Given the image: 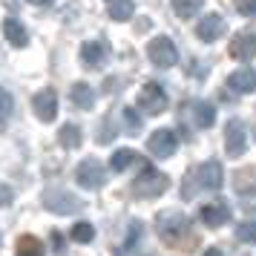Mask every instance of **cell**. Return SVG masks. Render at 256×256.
I'll list each match as a JSON object with an SVG mask.
<instances>
[{"mask_svg":"<svg viewBox=\"0 0 256 256\" xmlns=\"http://www.w3.org/2000/svg\"><path fill=\"white\" fill-rule=\"evenodd\" d=\"M224 150H228L230 158L244 156V150H248V130H244L242 121H230L224 127Z\"/></svg>","mask_w":256,"mask_h":256,"instance_id":"cell-7","label":"cell"},{"mask_svg":"<svg viewBox=\"0 0 256 256\" xmlns=\"http://www.w3.org/2000/svg\"><path fill=\"white\" fill-rule=\"evenodd\" d=\"M228 86H230L233 92H254L256 90V70H250V66H242V70H236L228 75Z\"/></svg>","mask_w":256,"mask_h":256,"instance_id":"cell-13","label":"cell"},{"mask_svg":"<svg viewBox=\"0 0 256 256\" xmlns=\"http://www.w3.org/2000/svg\"><path fill=\"white\" fill-rule=\"evenodd\" d=\"M170 104V98L164 92L158 84H144V90L138 95V110L141 112H147V116H162L164 110Z\"/></svg>","mask_w":256,"mask_h":256,"instance_id":"cell-3","label":"cell"},{"mask_svg":"<svg viewBox=\"0 0 256 256\" xmlns=\"http://www.w3.org/2000/svg\"><path fill=\"white\" fill-rule=\"evenodd\" d=\"M70 98H72V104L81 106V110H92V106H95V92H92V86H90V84H84V81L72 84Z\"/></svg>","mask_w":256,"mask_h":256,"instance_id":"cell-17","label":"cell"},{"mask_svg":"<svg viewBox=\"0 0 256 256\" xmlns=\"http://www.w3.org/2000/svg\"><path fill=\"white\" fill-rule=\"evenodd\" d=\"M236 9L244 18H256V0H236Z\"/></svg>","mask_w":256,"mask_h":256,"instance_id":"cell-28","label":"cell"},{"mask_svg":"<svg viewBox=\"0 0 256 256\" xmlns=\"http://www.w3.org/2000/svg\"><path fill=\"white\" fill-rule=\"evenodd\" d=\"M18 256H44V244L38 236H20L18 239Z\"/></svg>","mask_w":256,"mask_h":256,"instance_id":"cell-22","label":"cell"},{"mask_svg":"<svg viewBox=\"0 0 256 256\" xmlns=\"http://www.w3.org/2000/svg\"><path fill=\"white\" fill-rule=\"evenodd\" d=\"M170 187V178L164 173H158V170H144V173L136 178V184H132V193L138 198H158Z\"/></svg>","mask_w":256,"mask_h":256,"instance_id":"cell-1","label":"cell"},{"mask_svg":"<svg viewBox=\"0 0 256 256\" xmlns=\"http://www.w3.org/2000/svg\"><path fill=\"white\" fill-rule=\"evenodd\" d=\"M52 244H55V254H66V250H64V236H60V233H52Z\"/></svg>","mask_w":256,"mask_h":256,"instance_id":"cell-30","label":"cell"},{"mask_svg":"<svg viewBox=\"0 0 256 256\" xmlns=\"http://www.w3.org/2000/svg\"><path fill=\"white\" fill-rule=\"evenodd\" d=\"M222 32H224V20H222L219 14H204L196 24V38L204 40V44H213Z\"/></svg>","mask_w":256,"mask_h":256,"instance_id":"cell-12","label":"cell"},{"mask_svg":"<svg viewBox=\"0 0 256 256\" xmlns=\"http://www.w3.org/2000/svg\"><path fill=\"white\" fill-rule=\"evenodd\" d=\"M6 204H12V190L6 184H0V208H6Z\"/></svg>","mask_w":256,"mask_h":256,"instance_id":"cell-29","label":"cell"},{"mask_svg":"<svg viewBox=\"0 0 256 256\" xmlns=\"http://www.w3.org/2000/svg\"><path fill=\"white\" fill-rule=\"evenodd\" d=\"M106 58V49L104 44H98V40H86L81 46V60H84V66H90V70H98L101 64H104Z\"/></svg>","mask_w":256,"mask_h":256,"instance_id":"cell-15","label":"cell"},{"mask_svg":"<svg viewBox=\"0 0 256 256\" xmlns=\"http://www.w3.org/2000/svg\"><path fill=\"white\" fill-rule=\"evenodd\" d=\"M3 35H6V40H9L12 46H26V40H29L26 26L20 24V20H14V18H6V20H3Z\"/></svg>","mask_w":256,"mask_h":256,"instance_id":"cell-16","label":"cell"},{"mask_svg":"<svg viewBox=\"0 0 256 256\" xmlns=\"http://www.w3.org/2000/svg\"><path fill=\"white\" fill-rule=\"evenodd\" d=\"M202 256H224L219 248H208V250H202Z\"/></svg>","mask_w":256,"mask_h":256,"instance_id":"cell-31","label":"cell"},{"mask_svg":"<svg viewBox=\"0 0 256 256\" xmlns=\"http://www.w3.org/2000/svg\"><path fill=\"white\" fill-rule=\"evenodd\" d=\"M3 127H6V121H3V118H0V130H3Z\"/></svg>","mask_w":256,"mask_h":256,"instance_id":"cell-33","label":"cell"},{"mask_svg":"<svg viewBox=\"0 0 256 256\" xmlns=\"http://www.w3.org/2000/svg\"><path fill=\"white\" fill-rule=\"evenodd\" d=\"M70 236L75 239V242L86 244V242H92V239H95V228L90 224V222H78V224L70 230Z\"/></svg>","mask_w":256,"mask_h":256,"instance_id":"cell-24","label":"cell"},{"mask_svg":"<svg viewBox=\"0 0 256 256\" xmlns=\"http://www.w3.org/2000/svg\"><path fill=\"white\" fill-rule=\"evenodd\" d=\"M32 106H35V116L40 118L44 124L55 121V116H58V95H55V90L38 92L35 98H32Z\"/></svg>","mask_w":256,"mask_h":256,"instance_id":"cell-9","label":"cell"},{"mask_svg":"<svg viewBox=\"0 0 256 256\" xmlns=\"http://www.w3.org/2000/svg\"><path fill=\"white\" fill-rule=\"evenodd\" d=\"M44 204H46L52 213H60V216L81 210V202L72 196V193H64V190H49V193H44Z\"/></svg>","mask_w":256,"mask_h":256,"instance_id":"cell-8","label":"cell"},{"mask_svg":"<svg viewBox=\"0 0 256 256\" xmlns=\"http://www.w3.org/2000/svg\"><path fill=\"white\" fill-rule=\"evenodd\" d=\"M190 230V219H187L184 213H162L158 216V233H162L167 242H176L178 236H184Z\"/></svg>","mask_w":256,"mask_h":256,"instance_id":"cell-4","label":"cell"},{"mask_svg":"<svg viewBox=\"0 0 256 256\" xmlns=\"http://www.w3.org/2000/svg\"><path fill=\"white\" fill-rule=\"evenodd\" d=\"M147 55L156 66H162V70H170L178 64V49L170 38H152L150 44H147Z\"/></svg>","mask_w":256,"mask_h":256,"instance_id":"cell-2","label":"cell"},{"mask_svg":"<svg viewBox=\"0 0 256 256\" xmlns=\"http://www.w3.org/2000/svg\"><path fill=\"white\" fill-rule=\"evenodd\" d=\"M204 0H173V12L178 18H196Z\"/></svg>","mask_w":256,"mask_h":256,"instance_id":"cell-23","label":"cell"},{"mask_svg":"<svg viewBox=\"0 0 256 256\" xmlns=\"http://www.w3.org/2000/svg\"><path fill=\"white\" fill-rule=\"evenodd\" d=\"M176 147H178V138H176L173 130H156L150 138H147V150L156 158H170L176 152Z\"/></svg>","mask_w":256,"mask_h":256,"instance_id":"cell-5","label":"cell"},{"mask_svg":"<svg viewBox=\"0 0 256 256\" xmlns=\"http://www.w3.org/2000/svg\"><path fill=\"white\" fill-rule=\"evenodd\" d=\"M236 239L244 244H256V222H242L239 228H236Z\"/></svg>","mask_w":256,"mask_h":256,"instance_id":"cell-25","label":"cell"},{"mask_svg":"<svg viewBox=\"0 0 256 256\" xmlns=\"http://www.w3.org/2000/svg\"><path fill=\"white\" fill-rule=\"evenodd\" d=\"M230 58L236 60H250L256 58V35L254 32H239V35L230 40Z\"/></svg>","mask_w":256,"mask_h":256,"instance_id":"cell-10","label":"cell"},{"mask_svg":"<svg viewBox=\"0 0 256 256\" xmlns=\"http://www.w3.org/2000/svg\"><path fill=\"white\" fill-rule=\"evenodd\" d=\"M193 118H196V124L202 130H208L216 124V110H213V104H204V101H198V104H193Z\"/></svg>","mask_w":256,"mask_h":256,"instance_id":"cell-18","label":"cell"},{"mask_svg":"<svg viewBox=\"0 0 256 256\" xmlns=\"http://www.w3.org/2000/svg\"><path fill=\"white\" fill-rule=\"evenodd\" d=\"M0 242H3V239H0Z\"/></svg>","mask_w":256,"mask_h":256,"instance_id":"cell-34","label":"cell"},{"mask_svg":"<svg viewBox=\"0 0 256 256\" xmlns=\"http://www.w3.org/2000/svg\"><path fill=\"white\" fill-rule=\"evenodd\" d=\"M198 184L208 187V190H219L224 184V170L219 162H204L198 167Z\"/></svg>","mask_w":256,"mask_h":256,"instance_id":"cell-14","label":"cell"},{"mask_svg":"<svg viewBox=\"0 0 256 256\" xmlns=\"http://www.w3.org/2000/svg\"><path fill=\"white\" fill-rule=\"evenodd\" d=\"M136 158H138V152H136V150H127V147H124V150H116V152H112V158H110V167H112L116 173H124L127 167H132V164H136Z\"/></svg>","mask_w":256,"mask_h":256,"instance_id":"cell-20","label":"cell"},{"mask_svg":"<svg viewBox=\"0 0 256 256\" xmlns=\"http://www.w3.org/2000/svg\"><path fill=\"white\" fill-rule=\"evenodd\" d=\"M75 182L86 190H98V187H104V167L95 158H84L75 170Z\"/></svg>","mask_w":256,"mask_h":256,"instance_id":"cell-6","label":"cell"},{"mask_svg":"<svg viewBox=\"0 0 256 256\" xmlns=\"http://www.w3.org/2000/svg\"><path fill=\"white\" fill-rule=\"evenodd\" d=\"M58 141L60 147H66V150H75V147H81V127H75V124H64L58 132Z\"/></svg>","mask_w":256,"mask_h":256,"instance_id":"cell-19","label":"cell"},{"mask_svg":"<svg viewBox=\"0 0 256 256\" xmlns=\"http://www.w3.org/2000/svg\"><path fill=\"white\" fill-rule=\"evenodd\" d=\"M198 219L204 222V228H222L224 222L230 219V210H228V204H222V202H210V204H202Z\"/></svg>","mask_w":256,"mask_h":256,"instance_id":"cell-11","label":"cell"},{"mask_svg":"<svg viewBox=\"0 0 256 256\" xmlns=\"http://www.w3.org/2000/svg\"><path fill=\"white\" fill-rule=\"evenodd\" d=\"M32 6H52V0H29Z\"/></svg>","mask_w":256,"mask_h":256,"instance_id":"cell-32","label":"cell"},{"mask_svg":"<svg viewBox=\"0 0 256 256\" xmlns=\"http://www.w3.org/2000/svg\"><path fill=\"white\" fill-rule=\"evenodd\" d=\"M14 112V101H12V95L6 92V90H0V118L3 121H9Z\"/></svg>","mask_w":256,"mask_h":256,"instance_id":"cell-26","label":"cell"},{"mask_svg":"<svg viewBox=\"0 0 256 256\" xmlns=\"http://www.w3.org/2000/svg\"><path fill=\"white\" fill-rule=\"evenodd\" d=\"M110 18L112 20H130L132 12H136V6H132V0H110Z\"/></svg>","mask_w":256,"mask_h":256,"instance_id":"cell-21","label":"cell"},{"mask_svg":"<svg viewBox=\"0 0 256 256\" xmlns=\"http://www.w3.org/2000/svg\"><path fill=\"white\" fill-rule=\"evenodd\" d=\"M124 124H127V130H130V132H136V130H141V118L136 116V110H132V106H127V110H124Z\"/></svg>","mask_w":256,"mask_h":256,"instance_id":"cell-27","label":"cell"}]
</instances>
